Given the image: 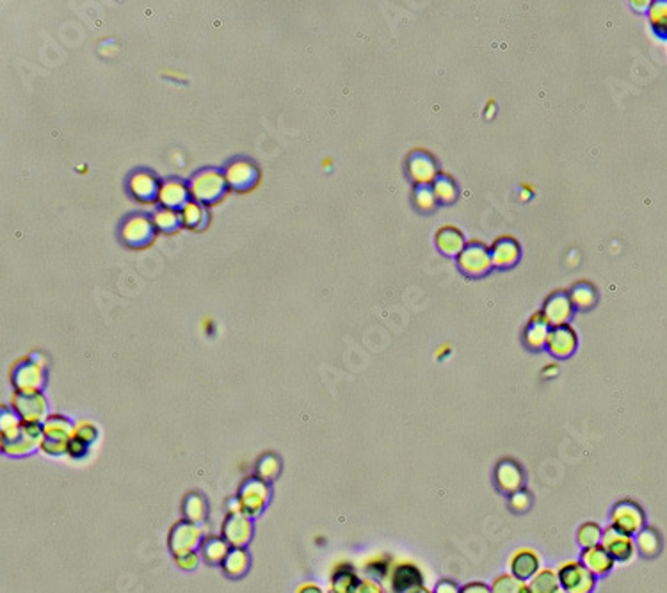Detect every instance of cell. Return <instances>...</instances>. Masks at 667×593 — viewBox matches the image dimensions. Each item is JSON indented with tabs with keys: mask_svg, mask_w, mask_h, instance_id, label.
I'll use <instances>...</instances> for the list:
<instances>
[{
	"mask_svg": "<svg viewBox=\"0 0 667 593\" xmlns=\"http://www.w3.org/2000/svg\"><path fill=\"white\" fill-rule=\"evenodd\" d=\"M434 200L436 196H434V191L429 189V186H420L416 189V205L420 209H431L434 205Z\"/></svg>",
	"mask_w": 667,
	"mask_h": 593,
	"instance_id": "cell-29",
	"label": "cell"
},
{
	"mask_svg": "<svg viewBox=\"0 0 667 593\" xmlns=\"http://www.w3.org/2000/svg\"><path fill=\"white\" fill-rule=\"evenodd\" d=\"M569 314H571V298L568 300L564 296H552L547 301V307L543 310V315L548 324L557 326L564 324Z\"/></svg>",
	"mask_w": 667,
	"mask_h": 593,
	"instance_id": "cell-16",
	"label": "cell"
},
{
	"mask_svg": "<svg viewBox=\"0 0 667 593\" xmlns=\"http://www.w3.org/2000/svg\"><path fill=\"white\" fill-rule=\"evenodd\" d=\"M557 373H559V367H557V366H550V367H547V369L543 371L545 376H548V378H552V376H554V374H557Z\"/></svg>",
	"mask_w": 667,
	"mask_h": 593,
	"instance_id": "cell-33",
	"label": "cell"
},
{
	"mask_svg": "<svg viewBox=\"0 0 667 593\" xmlns=\"http://www.w3.org/2000/svg\"><path fill=\"white\" fill-rule=\"evenodd\" d=\"M422 572L415 563H401L392 574V589L395 593H408L422 586Z\"/></svg>",
	"mask_w": 667,
	"mask_h": 593,
	"instance_id": "cell-13",
	"label": "cell"
},
{
	"mask_svg": "<svg viewBox=\"0 0 667 593\" xmlns=\"http://www.w3.org/2000/svg\"><path fill=\"white\" fill-rule=\"evenodd\" d=\"M408 593H434V592H431V589H427L426 586H418V588L411 589V592H408Z\"/></svg>",
	"mask_w": 667,
	"mask_h": 593,
	"instance_id": "cell-34",
	"label": "cell"
},
{
	"mask_svg": "<svg viewBox=\"0 0 667 593\" xmlns=\"http://www.w3.org/2000/svg\"><path fill=\"white\" fill-rule=\"evenodd\" d=\"M447 353H450L449 346H445V348H443V346H441L440 351H438V358H441V356H445V355H447Z\"/></svg>",
	"mask_w": 667,
	"mask_h": 593,
	"instance_id": "cell-35",
	"label": "cell"
},
{
	"mask_svg": "<svg viewBox=\"0 0 667 593\" xmlns=\"http://www.w3.org/2000/svg\"><path fill=\"white\" fill-rule=\"evenodd\" d=\"M635 549L644 558H655L662 549V540L656 529L653 527H644L637 536H635Z\"/></svg>",
	"mask_w": 667,
	"mask_h": 593,
	"instance_id": "cell-18",
	"label": "cell"
},
{
	"mask_svg": "<svg viewBox=\"0 0 667 593\" xmlns=\"http://www.w3.org/2000/svg\"><path fill=\"white\" fill-rule=\"evenodd\" d=\"M224 179H227L228 187L244 193L258 183L260 171L255 162L248 161V159H235L224 169Z\"/></svg>",
	"mask_w": 667,
	"mask_h": 593,
	"instance_id": "cell-5",
	"label": "cell"
},
{
	"mask_svg": "<svg viewBox=\"0 0 667 593\" xmlns=\"http://www.w3.org/2000/svg\"><path fill=\"white\" fill-rule=\"evenodd\" d=\"M438 246L441 248V252L450 253V255H456V253L463 252V235L457 228L454 227H445L438 232Z\"/></svg>",
	"mask_w": 667,
	"mask_h": 593,
	"instance_id": "cell-23",
	"label": "cell"
},
{
	"mask_svg": "<svg viewBox=\"0 0 667 593\" xmlns=\"http://www.w3.org/2000/svg\"><path fill=\"white\" fill-rule=\"evenodd\" d=\"M523 480H525V474H523V469L518 461L511 460V458H503V460L496 463L495 483L502 492L511 495L514 492L522 490Z\"/></svg>",
	"mask_w": 667,
	"mask_h": 593,
	"instance_id": "cell-10",
	"label": "cell"
},
{
	"mask_svg": "<svg viewBox=\"0 0 667 593\" xmlns=\"http://www.w3.org/2000/svg\"><path fill=\"white\" fill-rule=\"evenodd\" d=\"M16 383H18V387L23 388L27 394L36 390L41 383L40 366H36V363H23L18 369V373H16Z\"/></svg>",
	"mask_w": 667,
	"mask_h": 593,
	"instance_id": "cell-24",
	"label": "cell"
},
{
	"mask_svg": "<svg viewBox=\"0 0 667 593\" xmlns=\"http://www.w3.org/2000/svg\"><path fill=\"white\" fill-rule=\"evenodd\" d=\"M610 524L625 535L637 536L646 527L644 509L639 502L632 501V499H623V501L614 504L612 513H610Z\"/></svg>",
	"mask_w": 667,
	"mask_h": 593,
	"instance_id": "cell-3",
	"label": "cell"
},
{
	"mask_svg": "<svg viewBox=\"0 0 667 593\" xmlns=\"http://www.w3.org/2000/svg\"><path fill=\"white\" fill-rule=\"evenodd\" d=\"M227 189L228 183L227 179H224V171L217 168L200 169L189 180L190 198H193L194 202L203 203V205L217 203L227 194Z\"/></svg>",
	"mask_w": 667,
	"mask_h": 593,
	"instance_id": "cell-1",
	"label": "cell"
},
{
	"mask_svg": "<svg viewBox=\"0 0 667 593\" xmlns=\"http://www.w3.org/2000/svg\"><path fill=\"white\" fill-rule=\"evenodd\" d=\"M434 196L443 200V202H452L456 196V186L449 176H440L434 183Z\"/></svg>",
	"mask_w": 667,
	"mask_h": 593,
	"instance_id": "cell-27",
	"label": "cell"
},
{
	"mask_svg": "<svg viewBox=\"0 0 667 593\" xmlns=\"http://www.w3.org/2000/svg\"><path fill=\"white\" fill-rule=\"evenodd\" d=\"M190 202L189 183L182 182L178 179H168L161 183L157 203L164 209L182 210L187 203Z\"/></svg>",
	"mask_w": 667,
	"mask_h": 593,
	"instance_id": "cell-9",
	"label": "cell"
},
{
	"mask_svg": "<svg viewBox=\"0 0 667 593\" xmlns=\"http://www.w3.org/2000/svg\"><path fill=\"white\" fill-rule=\"evenodd\" d=\"M555 593H568V592H564V589H562V588H559L557 592H555Z\"/></svg>",
	"mask_w": 667,
	"mask_h": 593,
	"instance_id": "cell-36",
	"label": "cell"
},
{
	"mask_svg": "<svg viewBox=\"0 0 667 593\" xmlns=\"http://www.w3.org/2000/svg\"><path fill=\"white\" fill-rule=\"evenodd\" d=\"M161 183L154 173L146 171V169H139V171L132 173L128 179V191L135 200L142 203H152L157 202L159 191H161Z\"/></svg>",
	"mask_w": 667,
	"mask_h": 593,
	"instance_id": "cell-8",
	"label": "cell"
},
{
	"mask_svg": "<svg viewBox=\"0 0 667 593\" xmlns=\"http://www.w3.org/2000/svg\"><path fill=\"white\" fill-rule=\"evenodd\" d=\"M518 253H520V249H518L516 241H513L511 237H503L493 246L491 260L496 266H511L513 262H516Z\"/></svg>",
	"mask_w": 667,
	"mask_h": 593,
	"instance_id": "cell-20",
	"label": "cell"
},
{
	"mask_svg": "<svg viewBox=\"0 0 667 593\" xmlns=\"http://www.w3.org/2000/svg\"><path fill=\"white\" fill-rule=\"evenodd\" d=\"M152 221H154L155 230L164 232V234H173V232L178 230L182 227V216H180V210H173V209H157L152 216Z\"/></svg>",
	"mask_w": 667,
	"mask_h": 593,
	"instance_id": "cell-21",
	"label": "cell"
},
{
	"mask_svg": "<svg viewBox=\"0 0 667 593\" xmlns=\"http://www.w3.org/2000/svg\"><path fill=\"white\" fill-rule=\"evenodd\" d=\"M509 506L513 512L516 513H523L530 508V495L527 490H518L514 494L509 495Z\"/></svg>",
	"mask_w": 667,
	"mask_h": 593,
	"instance_id": "cell-28",
	"label": "cell"
},
{
	"mask_svg": "<svg viewBox=\"0 0 667 593\" xmlns=\"http://www.w3.org/2000/svg\"><path fill=\"white\" fill-rule=\"evenodd\" d=\"M203 328H205V332H207L208 335H212V334H214V321H212V319H205Z\"/></svg>",
	"mask_w": 667,
	"mask_h": 593,
	"instance_id": "cell-32",
	"label": "cell"
},
{
	"mask_svg": "<svg viewBox=\"0 0 667 593\" xmlns=\"http://www.w3.org/2000/svg\"><path fill=\"white\" fill-rule=\"evenodd\" d=\"M489 588H491V593H530L529 582L514 577L509 572L496 575Z\"/></svg>",
	"mask_w": 667,
	"mask_h": 593,
	"instance_id": "cell-22",
	"label": "cell"
},
{
	"mask_svg": "<svg viewBox=\"0 0 667 593\" xmlns=\"http://www.w3.org/2000/svg\"><path fill=\"white\" fill-rule=\"evenodd\" d=\"M460 586L454 581H450V579H441L436 584V588H434V593H460Z\"/></svg>",
	"mask_w": 667,
	"mask_h": 593,
	"instance_id": "cell-31",
	"label": "cell"
},
{
	"mask_svg": "<svg viewBox=\"0 0 667 593\" xmlns=\"http://www.w3.org/2000/svg\"><path fill=\"white\" fill-rule=\"evenodd\" d=\"M460 593H491V588H489L486 582L472 581V582H467V584L461 586Z\"/></svg>",
	"mask_w": 667,
	"mask_h": 593,
	"instance_id": "cell-30",
	"label": "cell"
},
{
	"mask_svg": "<svg viewBox=\"0 0 667 593\" xmlns=\"http://www.w3.org/2000/svg\"><path fill=\"white\" fill-rule=\"evenodd\" d=\"M409 173H411L413 180L420 186H429L433 182L434 175H436V166H434L433 159L427 154L416 152L409 157Z\"/></svg>",
	"mask_w": 667,
	"mask_h": 593,
	"instance_id": "cell-15",
	"label": "cell"
},
{
	"mask_svg": "<svg viewBox=\"0 0 667 593\" xmlns=\"http://www.w3.org/2000/svg\"><path fill=\"white\" fill-rule=\"evenodd\" d=\"M602 547L614 558L616 563H627L634 558L635 554V540L634 536H628L621 533L620 529L610 524L603 529L602 535Z\"/></svg>",
	"mask_w": 667,
	"mask_h": 593,
	"instance_id": "cell-6",
	"label": "cell"
},
{
	"mask_svg": "<svg viewBox=\"0 0 667 593\" xmlns=\"http://www.w3.org/2000/svg\"><path fill=\"white\" fill-rule=\"evenodd\" d=\"M507 567H509V574H513L514 577L529 582L541 570V558L534 549L522 547L511 554Z\"/></svg>",
	"mask_w": 667,
	"mask_h": 593,
	"instance_id": "cell-7",
	"label": "cell"
},
{
	"mask_svg": "<svg viewBox=\"0 0 667 593\" xmlns=\"http://www.w3.org/2000/svg\"><path fill=\"white\" fill-rule=\"evenodd\" d=\"M580 561L595 577H605L607 574L612 572L614 565H616L614 558L603 549L602 543L583 549L582 554H580Z\"/></svg>",
	"mask_w": 667,
	"mask_h": 593,
	"instance_id": "cell-11",
	"label": "cell"
},
{
	"mask_svg": "<svg viewBox=\"0 0 667 593\" xmlns=\"http://www.w3.org/2000/svg\"><path fill=\"white\" fill-rule=\"evenodd\" d=\"M491 255L484 246H470L460 253V268L468 275H482L491 268Z\"/></svg>",
	"mask_w": 667,
	"mask_h": 593,
	"instance_id": "cell-12",
	"label": "cell"
},
{
	"mask_svg": "<svg viewBox=\"0 0 667 593\" xmlns=\"http://www.w3.org/2000/svg\"><path fill=\"white\" fill-rule=\"evenodd\" d=\"M559 588L561 584H559L557 570L554 568H541L529 581L530 593H555Z\"/></svg>",
	"mask_w": 667,
	"mask_h": 593,
	"instance_id": "cell-19",
	"label": "cell"
},
{
	"mask_svg": "<svg viewBox=\"0 0 667 593\" xmlns=\"http://www.w3.org/2000/svg\"><path fill=\"white\" fill-rule=\"evenodd\" d=\"M120 235L121 241L130 248H144L155 237L154 221L146 214H132L121 225Z\"/></svg>",
	"mask_w": 667,
	"mask_h": 593,
	"instance_id": "cell-4",
	"label": "cell"
},
{
	"mask_svg": "<svg viewBox=\"0 0 667 593\" xmlns=\"http://www.w3.org/2000/svg\"><path fill=\"white\" fill-rule=\"evenodd\" d=\"M548 348H550L552 355L559 356V358H566L571 355L576 348V335L569 326H555L548 334Z\"/></svg>",
	"mask_w": 667,
	"mask_h": 593,
	"instance_id": "cell-14",
	"label": "cell"
},
{
	"mask_svg": "<svg viewBox=\"0 0 667 593\" xmlns=\"http://www.w3.org/2000/svg\"><path fill=\"white\" fill-rule=\"evenodd\" d=\"M603 529L600 524L596 522H583L576 531V542L587 549V547H595L602 542Z\"/></svg>",
	"mask_w": 667,
	"mask_h": 593,
	"instance_id": "cell-25",
	"label": "cell"
},
{
	"mask_svg": "<svg viewBox=\"0 0 667 593\" xmlns=\"http://www.w3.org/2000/svg\"><path fill=\"white\" fill-rule=\"evenodd\" d=\"M548 334L550 332H548L547 319H543V321H534L532 319L530 326L527 328V344L530 348H541L548 341Z\"/></svg>",
	"mask_w": 667,
	"mask_h": 593,
	"instance_id": "cell-26",
	"label": "cell"
},
{
	"mask_svg": "<svg viewBox=\"0 0 667 593\" xmlns=\"http://www.w3.org/2000/svg\"><path fill=\"white\" fill-rule=\"evenodd\" d=\"M180 216H182V227L190 228V230H201V228L207 227L208 223L207 207L200 202H194V200H190V202L180 210Z\"/></svg>",
	"mask_w": 667,
	"mask_h": 593,
	"instance_id": "cell-17",
	"label": "cell"
},
{
	"mask_svg": "<svg viewBox=\"0 0 667 593\" xmlns=\"http://www.w3.org/2000/svg\"><path fill=\"white\" fill-rule=\"evenodd\" d=\"M559 584L568 593H591L596 586V577L580 560L562 561L557 567Z\"/></svg>",
	"mask_w": 667,
	"mask_h": 593,
	"instance_id": "cell-2",
	"label": "cell"
}]
</instances>
